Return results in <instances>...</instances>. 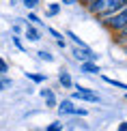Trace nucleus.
Masks as SVG:
<instances>
[{
  "instance_id": "f257e3e1",
  "label": "nucleus",
  "mask_w": 127,
  "mask_h": 131,
  "mask_svg": "<svg viewBox=\"0 0 127 131\" xmlns=\"http://www.w3.org/2000/svg\"><path fill=\"white\" fill-rule=\"evenodd\" d=\"M125 4H127V0H93L88 4V11L93 15H97V17L106 19L112 13H116L121 7H125Z\"/></svg>"
},
{
  "instance_id": "f03ea898",
  "label": "nucleus",
  "mask_w": 127,
  "mask_h": 131,
  "mask_svg": "<svg viewBox=\"0 0 127 131\" xmlns=\"http://www.w3.org/2000/svg\"><path fill=\"white\" fill-rule=\"evenodd\" d=\"M103 24H106L110 30H114V32L121 30L123 26H127V4H125V7H121L116 13H112L110 17H106V19H103Z\"/></svg>"
},
{
  "instance_id": "7ed1b4c3",
  "label": "nucleus",
  "mask_w": 127,
  "mask_h": 131,
  "mask_svg": "<svg viewBox=\"0 0 127 131\" xmlns=\"http://www.w3.org/2000/svg\"><path fill=\"white\" fill-rule=\"evenodd\" d=\"M73 56L78 58V60L86 62V60H95V58H97V54H93V50H91V47H78V45H75V47H73Z\"/></svg>"
},
{
  "instance_id": "20e7f679",
  "label": "nucleus",
  "mask_w": 127,
  "mask_h": 131,
  "mask_svg": "<svg viewBox=\"0 0 127 131\" xmlns=\"http://www.w3.org/2000/svg\"><path fill=\"white\" fill-rule=\"evenodd\" d=\"M58 110H60V114H80V116H84V114H86V110H82V107L78 110L71 101H60Z\"/></svg>"
},
{
  "instance_id": "39448f33",
  "label": "nucleus",
  "mask_w": 127,
  "mask_h": 131,
  "mask_svg": "<svg viewBox=\"0 0 127 131\" xmlns=\"http://www.w3.org/2000/svg\"><path fill=\"white\" fill-rule=\"evenodd\" d=\"M73 99H82V101H99V97L95 95V92H91V90L80 88V86H78V90L73 92Z\"/></svg>"
},
{
  "instance_id": "423d86ee",
  "label": "nucleus",
  "mask_w": 127,
  "mask_h": 131,
  "mask_svg": "<svg viewBox=\"0 0 127 131\" xmlns=\"http://www.w3.org/2000/svg\"><path fill=\"white\" fill-rule=\"evenodd\" d=\"M82 71H84V73H99L101 69H99L93 60H86V62H82Z\"/></svg>"
},
{
  "instance_id": "0eeeda50",
  "label": "nucleus",
  "mask_w": 127,
  "mask_h": 131,
  "mask_svg": "<svg viewBox=\"0 0 127 131\" xmlns=\"http://www.w3.org/2000/svg\"><path fill=\"white\" fill-rule=\"evenodd\" d=\"M41 97H45V101H47V105H50V107L56 105V99H54V92H52V90L43 88V90H41Z\"/></svg>"
},
{
  "instance_id": "6e6552de",
  "label": "nucleus",
  "mask_w": 127,
  "mask_h": 131,
  "mask_svg": "<svg viewBox=\"0 0 127 131\" xmlns=\"http://www.w3.org/2000/svg\"><path fill=\"white\" fill-rule=\"evenodd\" d=\"M58 80H60V84H63L65 88H71V78H69V73H67V71H60Z\"/></svg>"
},
{
  "instance_id": "1a4fd4ad",
  "label": "nucleus",
  "mask_w": 127,
  "mask_h": 131,
  "mask_svg": "<svg viewBox=\"0 0 127 131\" xmlns=\"http://www.w3.org/2000/svg\"><path fill=\"white\" fill-rule=\"evenodd\" d=\"M67 37H69V39H71V41H73V43H75V45H78V47H88V45H86V43H84V41H82V39H80V37H78V35H75V32H67Z\"/></svg>"
},
{
  "instance_id": "9d476101",
  "label": "nucleus",
  "mask_w": 127,
  "mask_h": 131,
  "mask_svg": "<svg viewBox=\"0 0 127 131\" xmlns=\"http://www.w3.org/2000/svg\"><path fill=\"white\" fill-rule=\"evenodd\" d=\"M26 37H28L30 41H39V32H37L35 28H30V26L26 28Z\"/></svg>"
},
{
  "instance_id": "9b49d317",
  "label": "nucleus",
  "mask_w": 127,
  "mask_h": 131,
  "mask_svg": "<svg viewBox=\"0 0 127 131\" xmlns=\"http://www.w3.org/2000/svg\"><path fill=\"white\" fill-rule=\"evenodd\" d=\"M108 82V84H112V86H119V88H123V90H127V84H123V82H119V80H112V78H103Z\"/></svg>"
},
{
  "instance_id": "f8f14e48",
  "label": "nucleus",
  "mask_w": 127,
  "mask_h": 131,
  "mask_svg": "<svg viewBox=\"0 0 127 131\" xmlns=\"http://www.w3.org/2000/svg\"><path fill=\"white\" fill-rule=\"evenodd\" d=\"M116 41H127V26H123L121 30H116Z\"/></svg>"
},
{
  "instance_id": "ddd939ff",
  "label": "nucleus",
  "mask_w": 127,
  "mask_h": 131,
  "mask_svg": "<svg viewBox=\"0 0 127 131\" xmlns=\"http://www.w3.org/2000/svg\"><path fill=\"white\" fill-rule=\"evenodd\" d=\"M47 131H63V125H60V123H52L47 127Z\"/></svg>"
},
{
  "instance_id": "4468645a",
  "label": "nucleus",
  "mask_w": 127,
  "mask_h": 131,
  "mask_svg": "<svg viewBox=\"0 0 127 131\" xmlns=\"http://www.w3.org/2000/svg\"><path fill=\"white\" fill-rule=\"evenodd\" d=\"M22 2H24V4H26L28 9H35L37 4H39V0H22Z\"/></svg>"
},
{
  "instance_id": "2eb2a0df",
  "label": "nucleus",
  "mask_w": 127,
  "mask_h": 131,
  "mask_svg": "<svg viewBox=\"0 0 127 131\" xmlns=\"http://www.w3.org/2000/svg\"><path fill=\"white\" fill-rule=\"evenodd\" d=\"M58 11H60V7H58V4H50V9H47V13H50V15H56Z\"/></svg>"
},
{
  "instance_id": "dca6fc26",
  "label": "nucleus",
  "mask_w": 127,
  "mask_h": 131,
  "mask_svg": "<svg viewBox=\"0 0 127 131\" xmlns=\"http://www.w3.org/2000/svg\"><path fill=\"white\" fill-rule=\"evenodd\" d=\"M7 86H11V82H9L7 78H0V90H2V88H7Z\"/></svg>"
},
{
  "instance_id": "f3484780",
  "label": "nucleus",
  "mask_w": 127,
  "mask_h": 131,
  "mask_svg": "<svg viewBox=\"0 0 127 131\" xmlns=\"http://www.w3.org/2000/svg\"><path fill=\"white\" fill-rule=\"evenodd\" d=\"M28 78H30V80H35V82H43V80H45L43 75H35V73H28Z\"/></svg>"
},
{
  "instance_id": "a211bd4d",
  "label": "nucleus",
  "mask_w": 127,
  "mask_h": 131,
  "mask_svg": "<svg viewBox=\"0 0 127 131\" xmlns=\"http://www.w3.org/2000/svg\"><path fill=\"white\" fill-rule=\"evenodd\" d=\"M7 69H9V67H7V62H4L2 58H0V75H2V73H7Z\"/></svg>"
},
{
  "instance_id": "6ab92c4d",
  "label": "nucleus",
  "mask_w": 127,
  "mask_h": 131,
  "mask_svg": "<svg viewBox=\"0 0 127 131\" xmlns=\"http://www.w3.org/2000/svg\"><path fill=\"white\" fill-rule=\"evenodd\" d=\"M28 19L32 21V24H39V17H37V15H35V13H30V15H28Z\"/></svg>"
},
{
  "instance_id": "aec40b11",
  "label": "nucleus",
  "mask_w": 127,
  "mask_h": 131,
  "mask_svg": "<svg viewBox=\"0 0 127 131\" xmlns=\"http://www.w3.org/2000/svg\"><path fill=\"white\" fill-rule=\"evenodd\" d=\"M39 56L43 58V60H52V56H50V54H47V52H39Z\"/></svg>"
},
{
  "instance_id": "412c9836",
  "label": "nucleus",
  "mask_w": 127,
  "mask_h": 131,
  "mask_svg": "<svg viewBox=\"0 0 127 131\" xmlns=\"http://www.w3.org/2000/svg\"><path fill=\"white\" fill-rule=\"evenodd\" d=\"M119 131H127V123H121L119 125Z\"/></svg>"
},
{
  "instance_id": "4be33fe9",
  "label": "nucleus",
  "mask_w": 127,
  "mask_h": 131,
  "mask_svg": "<svg viewBox=\"0 0 127 131\" xmlns=\"http://www.w3.org/2000/svg\"><path fill=\"white\" fill-rule=\"evenodd\" d=\"M63 2H65V4H75L78 0H63Z\"/></svg>"
},
{
  "instance_id": "5701e85b",
  "label": "nucleus",
  "mask_w": 127,
  "mask_h": 131,
  "mask_svg": "<svg viewBox=\"0 0 127 131\" xmlns=\"http://www.w3.org/2000/svg\"><path fill=\"white\" fill-rule=\"evenodd\" d=\"M78 2H82V4H86V7H88V4H91L93 0H78Z\"/></svg>"
}]
</instances>
